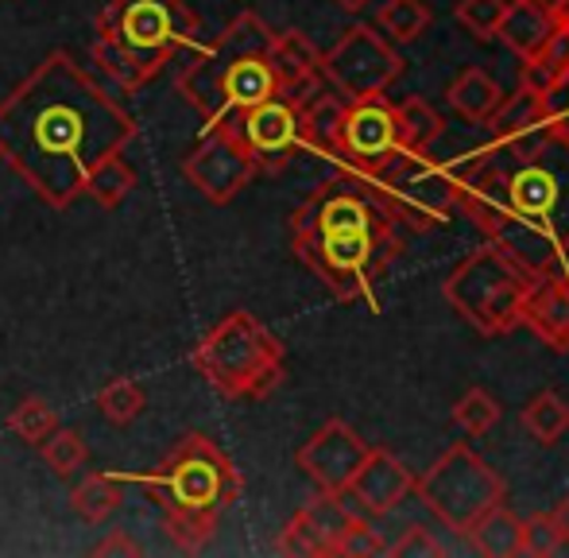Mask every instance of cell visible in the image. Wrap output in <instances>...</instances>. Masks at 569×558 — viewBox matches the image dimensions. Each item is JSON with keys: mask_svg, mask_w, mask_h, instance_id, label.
<instances>
[{"mask_svg": "<svg viewBox=\"0 0 569 558\" xmlns=\"http://www.w3.org/2000/svg\"><path fill=\"white\" fill-rule=\"evenodd\" d=\"M136 132V117L67 51H51L0 101V159L51 210L74 206L93 167Z\"/></svg>", "mask_w": 569, "mask_h": 558, "instance_id": "obj_1", "label": "cell"}, {"mask_svg": "<svg viewBox=\"0 0 569 558\" xmlns=\"http://www.w3.org/2000/svg\"><path fill=\"white\" fill-rule=\"evenodd\" d=\"M453 202L472 218L488 245L516 257L527 272H566L569 252V143L558 132L542 140L492 143L450 167Z\"/></svg>", "mask_w": 569, "mask_h": 558, "instance_id": "obj_2", "label": "cell"}, {"mask_svg": "<svg viewBox=\"0 0 569 558\" xmlns=\"http://www.w3.org/2000/svg\"><path fill=\"white\" fill-rule=\"evenodd\" d=\"M143 485L151 505H159L167 524V536L179 551L198 555L218 531L221 516L240 500V469L218 442L190 430L171 450L151 466L148 474L132 477Z\"/></svg>", "mask_w": 569, "mask_h": 558, "instance_id": "obj_3", "label": "cell"}, {"mask_svg": "<svg viewBox=\"0 0 569 558\" xmlns=\"http://www.w3.org/2000/svg\"><path fill=\"white\" fill-rule=\"evenodd\" d=\"M271 36L276 31L260 16L240 12L213 43L198 47V54H190V62L179 70L174 86H179L182 101L198 109L206 129L276 98V74L268 62Z\"/></svg>", "mask_w": 569, "mask_h": 558, "instance_id": "obj_4", "label": "cell"}, {"mask_svg": "<svg viewBox=\"0 0 569 558\" xmlns=\"http://www.w3.org/2000/svg\"><path fill=\"white\" fill-rule=\"evenodd\" d=\"M198 39L202 16L187 0H109L93 28V62L120 90H140Z\"/></svg>", "mask_w": 569, "mask_h": 558, "instance_id": "obj_5", "label": "cell"}, {"mask_svg": "<svg viewBox=\"0 0 569 558\" xmlns=\"http://www.w3.org/2000/svg\"><path fill=\"white\" fill-rule=\"evenodd\" d=\"M190 365L226 400H268L287 377L283 341L248 310H229L190 349Z\"/></svg>", "mask_w": 569, "mask_h": 558, "instance_id": "obj_6", "label": "cell"}, {"mask_svg": "<svg viewBox=\"0 0 569 558\" xmlns=\"http://www.w3.org/2000/svg\"><path fill=\"white\" fill-rule=\"evenodd\" d=\"M531 283L535 272H527L516 257H508L496 245H485L453 268L442 283V295L472 330L500 338L523 322V302Z\"/></svg>", "mask_w": 569, "mask_h": 558, "instance_id": "obj_7", "label": "cell"}, {"mask_svg": "<svg viewBox=\"0 0 569 558\" xmlns=\"http://www.w3.org/2000/svg\"><path fill=\"white\" fill-rule=\"evenodd\" d=\"M368 187V195L388 210L399 229H438L453 218L450 167L435 163L430 151L396 148L368 171H352Z\"/></svg>", "mask_w": 569, "mask_h": 558, "instance_id": "obj_8", "label": "cell"}, {"mask_svg": "<svg viewBox=\"0 0 569 558\" xmlns=\"http://www.w3.org/2000/svg\"><path fill=\"white\" fill-rule=\"evenodd\" d=\"M295 257L326 283L338 302L365 299L376 307V283L403 249V237L383 233H291Z\"/></svg>", "mask_w": 569, "mask_h": 558, "instance_id": "obj_9", "label": "cell"}, {"mask_svg": "<svg viewBox=\"0 0 569 558\" xmlns=\"http://www.w3.org/2000/svg\"><path fill=\"white\" fill-rule=\"evenodd\" d=\"M415 492L422 505L453 528L457 536H469V528L503 500V477L488 466L480 454H472L465 442H453L427 474L415 481Z\"/></svg>", "mask_w": 569, "mask_h": 558, "instance_id": "obj_10", "label": "cell"}, {"mask_svg": "<svg viewBox=\"0 0 569 558\" xmlns=\"http://www.w3.org/2000/svg\"><path fill=\"white\" fill-rule=\"evenodd\" d=\"M399 74H403V54L368 23L345 28L338 43L322 54V78L349 101L380 98Z\"/></svg>", "mask_w": 569, "mask_h": 558, "instance_id": "obj_11", "label": "cell"}, {"mask_svg": "<svg viewBox=\"0 0 569 558\" xmlns=\"http://www.w3.org/2000/svg\"><path fill=\"white\" fill-rule=\"evenodd\" d=\"M291 233H383L399 237V226L352 171L326 179L299 210L291 213Z\"/></svg>", "mask_w": 569, "mask_h": 558, "instance_id": "obj_12", "label": "cell"}, {"mask_svg": "<svg viewBox=\"0 0 569 558\" xmlns=\"http://www.w3.org/2000/svg\"><path fill=\"white\" fill-rule=\"evenodd\" d=\"M182 175L187 182L213 206H229L248 182L260 175V163L248 151V143L240 140L237 124L221 121L213 129H206V137L187 151L182 159Z\"/></svg>", "mask_w": 569, "mask_h": 558, "instance_id": "obj_13", "label": "cell"}, {"mask_svg": "<svg viewBox=\"0 0 569 558\" xmlns=\"http://www.w3.org/2000/svg\"><path fill=\"white\" fill-rule=\"evenodd\" d=\"M396 148H399L396 106H388L383 93L380 98H360L345 106L338 171H368L380 159H388Z\"/></svg>", "mask_w": 569, "mask_h": 558, "instance_id": "obj_14", "label": "cell"}, {"mask_svg": "<svg viewBox=\"0 0 569 558\" xmlns=\"http://www.w3.org/2000/svg\"><path fill=\"white\" fill-rule=\"evenodd\" d=\"M368 454V442L349 427L345 419H330L299 446L295 461L299 469L318 485L322 492H345L352 481V474L360 469Z\"/></svg>", "mask_w": 569, "mask_h": 558, "instance_id": "obj_15", "label": "cell"}, {"mask_svg": "<svg viewBox=\"0 0 569 558\" xmlns=\"http://www.w3.org/2000/svg\"><path fill=\"white\" fill-rule=\"evenodd\" d=\"M240 140L248 143V151L256 156L260 171H283L295 159V151L302 148L299 137V109L283 98H268L260 106H252L248 113L232 117Z\"/></svg>", "mask_w": 569, "mask_h": 558, "instance_id": "obj_16", "label": "cell"}, {"mask_svg": "<svg viewBox=\"0 0 569 558\" xmlns=\"http://www.w3.org/2000/svg\"><path fill=\"white\" fill-rule=\"evenodd\" d=\"M268 62H271V74H276V98L291 101L295 109L307 106L326 86L322 51H318L307 31H299V28H287L271 36Z\"/></svg>", "mask_w": 569, "mask_h": 558, "instance_id": "obj_17", "label": "cell"}, {"mask_svg": "<svg viewBox=\"0 0 569 558\" xmlns=\"http://www.w3.org/2000/svg\"><path fill=\"white\" fill-rule=\"evenodd\" d=\"M407 492H415V474L383 446H368L365 461L352 474L345 497L357 505V512L365 516H388L391 508H399L407 500Z\"/></svg>", "mask_w": 569, "mask_h": 558, "instance_id": "obj_18", "label": "cell"}, {"mask_svg": "<svg viewBox=\"0 0 569 558\" xmlns=\"http://www.w3.org/2000/svg\"><path fill=\"white\" fill-rule=\"evenodd\" d=\"M523 322L539 341H547L555 353H569V276L547 272L535 276L523 302Z\"/></svg>", "mask_w": 569, "mask_h": 558, "instance_id": "obj_19", "label": "cell"}, {"mask_svg": "<svg viewBox=\"0 0 569 558\" xmlns=\"http://www.w3.org/2000/svg\"><path fill=\"white\" fill-rule=\"evenodd\" d=\"M488 129H492V143H508V148H519V143L542 140L550 129V109L547 98L531 86H519L511 98H503L496 106V113L488 117Z\"/></svg>", "mask_w": 569, "mask_h": 558, "instance_id": "obj_20", "label": "cell"}, {"mask_svg": "<svg viewBox=\"0 0 569 558\" xmlns=\"http://www.w3.org/2000/svg\"><path fill=\"white\" fill-rule=\"evenodd\" d=\"M558 28H562V12H555V8L539 4V0H508L496 39H500L508 51H516L519 59H531L535 51L547 47V39L555 36Z\"/></svg>", "mask_w": 569, "mask_h": 558, "instance_id": "obj_21", "label": "cell"}, {"mask_svg": "<svg viewBox=\"0 0 569 558\" xmlns=\"http://www.w3.org/2000/svg\"><path fill=\"white\" fill-rule=\"evenodd\" d=\"M345 106L349 98H341L338 90L326 93L318 90L307 106H299V137H302V148L315 151V156L330 159L338 167V156H341V121H345Z\"/></svg>", "mask_w": 569, "mask_h": 558, "instance_id": "obj_22", "label": "cell"}, {"mask_svg": "<svg viewBox=\"0 0 569 558\" xmlns=\"http://www.w3.org/2000/svg\"><path fill=\"white\" fill-rule=\"evenodd\" d=\"M472 544V551L485 558H516L523 555V520L516 512L503 508V500L496 508H488L465 536Z\"/></svg>", "mask_w": 569, "mask_h": 558, "instance_id": "obj_23", "label": "cell"}, {"mask_svg": "<svg viewBox=\"0 0 569 558\" xmlns=\"http://www.w3.org/2000/svg\"><path fill=\"white\" fill-rule=\"evenodd\" d=\"M446 98H450V106L469 124H488V117H492L496 106L503 101V90H500V82L488 74V70L469 67V70H461V74L453 78V86H450V93H446Z\"/></svg>", "mask_w": 569, "mask_h": 558, "instance_id": "obj_24", "label": "cell"}, {"mask_svg": "<svg viewBox=\"0 0 569 558\" xmlns=\"http://www.w3.org/2000/svg\"><path fill=\"white\" fill-rule=\"evenodd\" d=\"M132 190H136V167L124 159V151H113V156H106L90 171V179H86L82 195L93 198V202H98L101 210H117V206L124 202V198L132 195Z\"/></svg>", "mask_w": 569, "mask_h": 558, "instance_id": "obj_25", "label": "cell"}, {"mask_svg": "<svg viewBox=\"0 0 569 558\" xmlns=\"http://www.w3.org/2000/svg\"><path fill=\"white\" fill-rule=\"evenodd\" d=\"M446 121L438 117L435 106H427L422 98H407L396 106V132H399V148L407 151H430L442 140Z\"/></svg>", "mask_w": 569, "mask_h": 558, "instance_id": "obj_26", "label": "cell"}, {"mask_svg": "<svg viewBox=\"0 0 569 558\" xmlns=\"http://www.w3.org/2000/svg\"><path fill=\"white\" fill-rule=\"evenodd\" d=\"M120 485H124L120 474H86V481L70 492V505H74V512L86 524H106L120 508V500H124Z\"/></svg>", "mask_w": 569, "mask_h": 558, "instance_id": "obj_27", "label": "cell"}, {"mask_svg": "<svg viewBox=\"0 0 569 558\" xmlns=\"http://www.w3.org/2000/svg\"><path fill=\"white\" fill-rule=\"evenodd\" d=\"M523 555L535 558L569 555V505L523 520Z\"/></svg>", "mask_w": 569, "mask_h": 558, "instance_id": "obj_28", "label": "cell"}, {"mask_svg": "<svg viewBox=\"0 0 569 558\" xmlns=\"http://www.w3.org/2000/svg\"><path fill=\"white\" fill-rule=\"evenodd\" d=\"M376 20H380L383 36H388L391 43H415V39L430 28L435 12H430L427 0H383Z\"/></svg>", "mask_w": 569, "mask_h": 558, "instance_id": "obj_29", "label": "cell"}, {"mask_svg": "<svg viewBox=\"0 0 569 558\" xmlns=\"http://www.w3.org/2000/svg\"><path fill=\"white\" fill-rule=\"evenodd\" d=\"M523 427L535 442L555 446L569 430V400H562L558 392H539L523 408Z\"/></svg>", "mask_w": 569, "mask_h": 558, "instance_id": "obj_30", "label": "cell"}, {"mask_svg": "<svg viewBox=\"0 0 569 558\" xmlns=\"http://www.w3.org/2000/svg\"><path fill=\"white\" fill-rule=\"evenodd\" d=\"M39 454H43L47 469H51L54 477H74L78 469L86 466V458H90L82 430H74V427H54L51 435L39 442Z\"/></svg>", "mask_w": 569, "mask_h": 558, "instance_id": "obj_31", "label": "cell"}, {"mask_svg": "<svg viewBox=\"0 0 569 558\" xmlns=\"http://www.w3.org/2000/svg\"><path fill=\"white\" fill-rule=\"evenodd\" d=\"M98 408H101V416H106L109 422L128 427V422H136L143 416V408H148V396H143V388L136 385L132 377H113L98 392Z\"/></svg>", "mask_w": 569, "mask_h": 558, "instance_id": "obj_32", "label": "cell"}, {"mask_svg": "<svg viewBox=\"0 0 569 558\" xmlns=\"http://www.w3.org/2000/svg\"><path fill=\"white\" fill-rule=\"evenodd\" d=\"M4 427L12 430L16 438H23L28 446H39L54 427H59V411H54L47 400H39V396H28V400L16 403L12 416L4 419Z\"/></svg>", "mask_w": 569, "mask_h": 558, "instance_id": "obj_33", "label": "cell"}, {"mask_svg": "<svg viewBox=\"0 0 569 558\" xmlns=\"http://www.w3.org/2000/svg\"><path fill=\"white\" fill-rule=\"evenodd\" d=\"M500 416H503L500 400L492 392H485V388H469L453 408V422L465 435H485V430H492L500 422Z\"/></svg>", "mask_w": 569, "mask_h": 558, "instance_id": "obj_34", "label": "cell"}, {"mask_svg": "<svg viewBox=\"0 0 569 558\" xmlns=\"http://www.w3.org/2000/svg\"><path fill=\"white\" fill-rule=\"evenodd\" d=\"M503 8H508V0H461V4H457V23H461L472 39L488 43V39H496V31H500Z\"/></svg>", "mask_w": 569, "mask_h": 558, "instance_id": "obj_35", "label": "cell"}, {"mask_svg": "<svg viewBox=\"0 0 569 558\" xmlns=\"http://www.w3.org/2000/svg\"><path fill=\"white\" fill-rule=\"evenodd\" d=\"M338 555H349V558H368V555H388V544H383L380 536H376V528L365 520V516H357L352 520V528L345 531Z\"/></svg>", "mask_w": 569, "mask_h": 558, "instance_id": "obj_36", "label": "cell"}, {"mask_svg": "<svg viewBox=\"0 0 569 558\" xmlns=\"http://www.w3.org/2000/svg\"><path fill=\"white\" fill-rule=\"evenodd\" d=\"M388 555H396V558H442L446 555V547L438 544L435 536H430L427 528H407L403 531V539H396V544H388Z\"/></svg>", "mask_w": 569, "mask_h": 558, "instance_id": "obj_37", "label": "cell"}, {"mask_svg": "<svg viewBox=\"0 0 569 558\" xmlns=\"http://www.w3.org/2000/svg\"><path fill=\"white\" fill-rule=\"evenodd\" d=\"M542 98H547V109H550V129L569 143V78H562V82L550 93H542Z\"/></svg>", "mask_w": 569, "mask_h": 558, "instance_id": "obj_38", "label": "cell"}, {"mask_svg": "<svg viewBox=\"0 0 569 558\" xmlns=\"http://www.w3.org/2000/svg\"><path fill=\"white\" fill-rule=\"evenodd\" d=\"M93 555H98V558H109V555H143V547L136 544L128 531H113V536H106L98 547H93Z\"/></svg>", "mask_w": 569, "mask_h": 558, "instance_id": "obj_39", "label": "cell"}, {"mask_svg": "<svg viewBox=\"0 0 569 558\" xmlns=\"http://www.w3.org/2000/svg\"><path fill=\"white\" fill-rule=\"evenodd\" d=\"M333 4H338L341 12H360V8H368L372 0H333Z\"/></svg>", "mask_w": 569, "mask_h": 558, "instance_id": "obj_40", "label": "cell"}, {"mask_svg": "<svg viewBox=\"0 0 569 558\" xmlns=\"http://www.w3.org/2000/svg\"><path fill=\"white\" fill-rule=\"evenodd\" d=\"M539 4H547V8H555V12H562V8L569 4V0H539Z\"/></svg>", "mask_w": 569, "mask_h": 558, "instance_id": "obj_41", "label": "cell"}]
</instances>
